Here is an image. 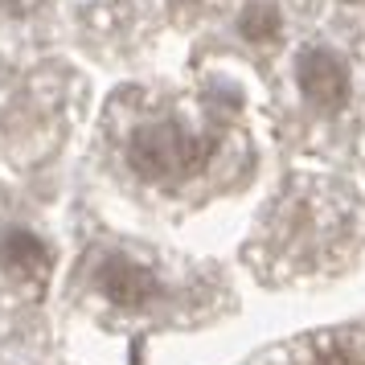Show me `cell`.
I'll return each instance as SVG.
<instances>
[{
  "label": "cell",
  "instance_id": "1",
  "mask_svg": "<svg viewBox=\"0 0 365 365\" xmlns=\"http://www.w3.org/2000/svg\"><path fill=\"white\" fill-rule=\"evenodd\" d=\"M205 160V140L189 135L173 119H148L128 135V168L144 181H165Z\"/></svg>",
  "mask_w": 365,
  "mask_h": 365
},
{
  "label": "cell",
  "instance_id": "2",
  "mask_svg": "<svg viewBox=\"0 0 365 365\" xmlns=\"http://www.w3.org/2000/svg\"><path fill=\"white\" fill-rule=\"evenodd\" d=\"M95 292H99L111 308L140 312V308H148L165 287H160V279H156L152 267H144L140 259H132V255L111 250V255H103L99 263H95Z\"/></svg>",
  "mask_w": 365,
  "mask_h": 365
},
{
  "label": "cell",
  "instance_id": "3",
  "mask_svg": "<svg viewBox=\"0 0 365 365\" xmlns=\"http://www.w3.org/2000/svg\"><path fill=\"white\" fill-rule=\"evenodd\" d=\"M296 86L299 95L320 107V111H341L353 91V74L341 53H332L329 46H308L296 53Z\"/></svg>",
  "mask_w": 365,
  "mask_h": 365
},
{
  "label": "cell",
  "instance_id": "4",
  "mask_svg": "<svg viewBox=\"0 0 365 365\" xmlns=\"http://www.w3.org/2000/svg\"><path fill=\"white\" fill-rule=\"evenodd\" d=\"M46 263H50V247L37 230L9 226L0 234V267H9L17 275H37V271H46Z\"/></svg>",
  "mask_w": 365,
  "mask_h": 365
},
{
  "label": "cell",
  "instance_id": "5",
  "mask_svg": "<svg viewBox=\"0 0 365 365\" xmlns=\"http://www.w3.org/2000/svg\"><path fill=\"white\" fill-rule=\"evenodd\" d=\"M234 29H238V37L250 41V46H267V41L279 37L283 17H279V9H275L271 0H247L242 13H238V21H234Z\"/></svg>",
  "mask_w": 365,
  "mask_h": 365
}]
</instances>
